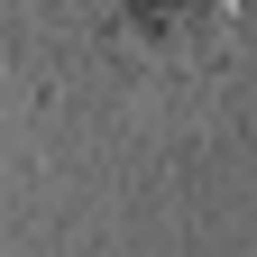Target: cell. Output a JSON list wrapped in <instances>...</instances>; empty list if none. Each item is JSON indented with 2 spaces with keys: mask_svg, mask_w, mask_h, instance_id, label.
Segmentation results:
<instances>
[{
  "mask_svg": "<svg viewBox=\"0 0 257 257\" xmlns=\"http://www.w3.org/2000/svg\"><path fill=\"white\" fill-rule=\"evenodd\" d=\"M147 55H211L239 28V0H110Z\"/></svg>",
  "mask_w": 257,
  "mask_h": 257,
  "instance_id": "obj_1",
  "label": "cell"
}]
</instances>
